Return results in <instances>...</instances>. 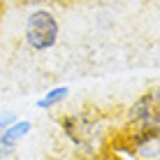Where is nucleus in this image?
<instances>
[{
    "label": "nucleus",
    "instance_id": "f257e3e1",
    "mask_svg": "<svg viewBox=\"0 0 160 160\" xmlns=\"http://www.w3.org/2000/svg\"><path fill=\"white\" fill-rule=\"evenodd\" d=\"M58 19L49 9H35L26 21V44L32 51H49L58 42Z\"/></svg>",
    "mask_w": 160,
    "mask_h": 160
},
{
    "label": "nucleus",
    "instance_id": "f03ea898",
    "mask_svg": "<svg viewBox=\"0 0 160 160\" xmlns=\"http://www.w3.org/2000/svg\"><path fill=\"white\" fill-rule=\"evenodd\" d=\"M130 123L135 125V135L139 132H158V95L156 91L142 95L128 112Z\"/></svg>",
    "mask_w": 160,
    "mask_h": 160
},
{
    "label": "nucleus",
    "instance_id": "7ed1b4c3",
    "mask_svg": "<svg viewBox=\"0 0 160 160\" xmlns=\"http://www.w3.org/2000/svg\"><path fill=\"white\" fill-rule=\"evenodd\" d=\"M30 130H32V123H30V121H19V118H16L14 123H9L7 128L0 130V158L14 153L16 144H19L23 137H28Z\"/></svg>",
    "mask_w": 160,
    "mask_h": 160
},
{
    "label": "nucleus",
    "instance_id": "20e7f679",
    "mask_svg": "<svg viewBox=\"0 0 160 160\" xmlns=\"http://www.w3.org/2000/svg\"><path fill=\"white\" fill-rule=\"evenodd\" d=\"M68 95H70V88H68V86H53V88H49V91L44 93L40 100H37V107L44 109V112H49V109H56Z\"/></svg>",
    "mask_w": 160,
    "mask_h": 160
},
{
    "label": "nucleus",
    "instance_id": "39448f33",
    "mask_svg": "<svg viewBox=\"0 0 160 160\" xmlns=\"http://www.w3.org/2000/svg\"><path fill=\"white\" fill-rule=\"evenodd\" d=\"M14 121H16V116H14V114L2 112V114H0V130H2V128H7V125H9V123H14Z\"/></svg>",
    "mask_w": 160,
    "mask_h": 160
}]
</instances>
